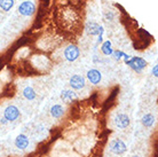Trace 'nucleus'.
<instances>
[{"mask_svg":"<svg viewBox=\"0 0 158 157\" xmlns=\"http://www.w3.org/2000/svg\"><path fill=\"white\" fill-rule=\"evenodd\" d=\"M87 79L91 82L93 85H98L100 84L101 79H102V74L96 69H91L87 71Z\"/></svg>","mask_w":158,"mask_h":157,"instance_id":"nucleus-9","label":"nucleus"},{"mask_svg":"<svg viewBox=\"0 0 158 157\" xmlns=\"http://www.w3.org/2000/svg\"><path fill=\"white\" fill-rule=\"evenodd\" d=\"M109 148L110 150L112 151L114 154L116 155H122L126 151L127 149V146L126 143L120 140V139H115V140H112V141L109 143Z\"/></svg>","mask_w":158,"mask_h":157,"instance_id":"nucleus-3","label":"nucleus"},{"mask_svg":"<svg viewBox=\"0 0 158 157\" xmlns=\"http://www.w3.org/2000/svg\"><path fill=\"white\" fill-rule=\"evenodd\" d=\"M7 121H6V119H5V118H2V119H1V124H7Z\"/></svg>","mask_w":158,"mask_h":157,"instance_id":"nucleus-18","label":"nucleus"},{"mask_svg":"<svg viewBox=\"0 0 158 157\" xmlns=\"http://www.w3.org/2000/svg\"><path fill=\"white\" fill-rule=\"evenodd\" d=\"M101 51L104 55H111L114 53V49H112V45H111V41L110 40H106L104 43L102 44V46H101Z\"/></svg>","mask_w":158,"mask_h":157,"instance_id":"nucleus-15","label":"nucleus"},{"mask_svg":"<svg viewBox=\"0 0 158 157\" xmlns=\"http://www.w3.org/2000/svg\"><path fill=\"white\" fill-rule=\"evenodd\" d=\"M30 145V140L29 138L25 135V134H19L17 137L15 138V146L16 148H19L21 150L27 149Z\"/></svg>","mask_w":158,"mask_h":157,"instance_id":"nucleus-8","label":"nucleus"},{"mask_svg":"<svg viewBox=\"0 0 158 157\" xmlns=\"http://www.w3.org/2000/svg\"><path fill=\"white\" fill-rule=\"evenodd\" d=\"M23 95H24V98L27 99V100H30V101H32V100H35V99H36L37 93H36V91L33 90L31 86H27L23 90Z\"/></svg>","mask_w":158,"mask_h":157,"instance_id":"nucleus-13","label":"nucleus"},{"mask_svg":"<svg viewBox=\"0 0 158 157\" xmlns=\"http://www.w3.org/2000/svg\"><path fill=\"white\" fill-rule=\"evenodd\" d=\"M141 122H142V124L146 126V127H151L155 123L154 115L152 114H146L142 118H141Z\"/></svg>","mask_w":158,"mask_h":157,"instance_id":"nucleus-14","label":"nucleus"},{"mask_svg":"<svg viewBox=\"0 0 158 157\" xmlns=\"http://www.w3.org/2000/svg\"><path fill=\"white\" fill-rule=\"evenodd\" d=\"M49 111H51L52 117L56 118V119L61 118L64 115V108L61 104H54V106H52Z\"/></svg>","mask_w":158,"mask_h":157,"instance_id":"nucleus-12","label":"nucleus"},{"mask_svg":"<svg viewBox=\"0 0 158 157\" xmlns=\"http://www.w3.org/2000/svg\"><path fill=\"white\" fill-rule=\"evenodd\" d=\"M61 99L63 100V102L71 103L77 99V95L72 90H64L61 92Z\"/></svg>","mask_w":158,"mask_h":157,"instance_id":"nucleus-11","label":"nucleus"},{"mask_svg":"<svg viewBox=\"0 0 158 157\" xmlns=\"http://www.w3.org/2000/svg\"><path fill=\"white\" fill-rule=\"evenodd\" d=\"M69 84L71 86L72 90H81L85 87V84H86V80L83 76L80 75H73L69 80Z\"/></svg>","mask_w":158,"mask_h":157,"instance_id":"nucleus-6","label":"nucleus"},{"mask_svg":"<svg viewBox=\"0 0 158 157\" xmlns=\"http://www.w3.org/2000/svg\"><path fill=\"white\" fill-rule=\"evenodd\" d=\"M35 12H36V6H35V4H33L32 1H30V0L23 1V2L20 5V7H19V13L23 16H31V15H33Z\"/></svg>","mask_w":158,"mask_h":157,"instance_id":"nucleus-4","label":"nucleus"},{"mask_svg":"<svg viewBox=\"0 0 158 157\" xmlns=\"http://www.w3.org/2000/svg\"><path fill=\"white\" fill-rule=\"evenodd\" d=\"M130 124H131V119L126 114H118L115 117V125L118 129H120V130L127 129L130 126Z\"/></svg>","mask_w":158,"mask_h":157,"instance_id":"nucleus-7","label":"nucleus"},{"mask_svg":"<svg viewBox=\"0 0 158 157\" xmlns=\"http://www.w3.org/2000/svg\"><path fill=\"white\" fill-rule=\"evenodd\" d=\"M151 75L155 76V77H157L158 76V66H155L152 68V70H151Z\"/></svg>","mask_w":158,"mask_h":157,"instance_id":"nucleus-17","label":"nucleus"},{"mask_svg":"<svg viewBox=\"0 0 158 157\" xmlns=\"http://www.w3.org/2000/svg\"><path fill=\"white\" fill-rule=\"evenodd\" d=\"M127 66H130V68H132L136 72H142L143 69L147 67V61L142 57H139V56H133L125 61Z\"/></svg>","mask_w":158,"mask_h":157,"instance_id":"nucleus-1","label":"nucleus"},{"mask_svg":"<svg viewBox=\"0 0 158 157\" xmlns=\"http://www.w3.org/2000/svg\"><path fill=\"white\" fill-rule=\"evenodd\" d=\"M64 57L67 61L69 62H73L79 57V54H80V51L79 48L76 46V45H69L65 49H64Z\"/></svg>","mask_w":158,"mask_h":157,"instance_id":"nucleus-5","label":"nucleus"},{"mask_svg":"<svg viewBox=\"0 0 158 157\" xmlns=\"http://www.w3.org/2000/svg\"><path fill=\"white\" fill-rule=\"evenodd\" d=\"M21 116L20 109L15 106H8L4 111V118L7 122H15Z\"/></svg>","mask_w":158,"mask_h":157,"instance_id":"nucleus-2","label":"nucleus"},{"mask_svg":"<svg viewBox=\"0 0 158 157\" xmlns=\"http://www.w3.org/2000/svg\"><path fill=\"white\" fill-rule=\"evenodd\" d=\"M86 31L88 32V35H91V36H99V37H102L103 28L100 27L98 23L91 22V23H88L86 25Z\"/></svg>","mask_w":158,"mask_h":157,"instance_id":"nucleus-10","label":"nucleus"},{"mask_svg":"<svg viewBox=\"0 0 158 157\" xmlns=\"http://www.w3.org/2000/svg\"><path fill=\"white\" fill-rule=\"evenodd\" d=\"M14 6V0H0V8L4 12L10 11Z\"/></svg>","mask_w":158,"mask_h":157,"instance_id":"nucleus-16","label":"nucleus"}]
</instances>
